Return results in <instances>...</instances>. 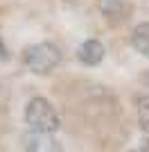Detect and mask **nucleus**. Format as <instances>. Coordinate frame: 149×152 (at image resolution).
<instances>
[{
    "instance_id": "nucleus-1",
    "label": "nucleus",
    "mask_w": 149,
    "mask_h": 152,
    "mask_svg": "<svg viewBox=\"0 0 149 152\" xmlns=\"http://www.w3.org/2000/svg\"><path fill=\"white\" fill-rule=\"evenodd\" d=\"M25 123L30 129L54 134L61 127V116L45 98H32L25 107Z\"/></svg>"
},
{
    "instance_id": "nucleus-2",
    "label": "nucleus",
    "mask_w": 149,
    "mask_h": 152,
    "mask_svg": "<svg viewBox=\"0 0 149 152\" xmlns=\"http://www.w3.org/2000/svg\"><path fill=\"white\" fill-rule=\"evenodd\" d=\"M61 61V52L52 43H34L23 50V66L32 75H50Z\"/></svg>"
},
{
    "instance_id": "nucleus-3",
    "label": "nucleus",
    "mask_w": 149,
    "mask_h": 152,
    "mask_svg": "<svg viewBox=\"0 0 149 152\" xmlns=\"http://www.w3.org/2000/svg\"><path fill=\"white\" fill-rule=\"evenodd\" d=\"M99 12L113 27H120L131 18L133 7L127 0H99Z\"/></svg>"
},
{
    "instance_id": "nucleus-4",
    "label": "nucleus",
    "mask_w": 149,
    "mask_h": 152,
    "mask_svg": "<svg viewBox=\"0 0 149 152\" xmlns=\"http://www.w3.org/2000/svg\"><path fill=\"white\" fill-rule=\"evenodd\" d=\"M23 148L27 152H56V150H61L59 141L52 139V134L36 132V129H32L30 134L23 136Z\"/></svg>"
},
{
    "instance_id": "nucleus-5",
    "label": "nucleus",
    "mask_w": 149,
    "mask_h": 152,
    "mask_svg": "<svg viewBox=\"0 0 149 152\" xmlns=\"http://www.w3.org/2000/svg\"><path fill=\"white\" fill-rule=\"evenodd\" d=\"M104 45L99 43L97 39H88L77 48V59H79L84 66H97L102 59H104Z\"/></svg>"
},
{
    "instance_id": "nucleus-6",
    "label": "nucleus",
    "mask_w": 149,
    "mask_h": 152,
    "mask_svg": "<svg viewBox=\"0 0 149 152\" xmlns=\"http://www.w3.org/2000/svg\"><path fill=\"white\" fill-rule=\"evenodd\" d=\"M131 45L133 50L140 52L142 57L149 59V23H138L131 32Z\"/></svg>"
},
{
    "instance_id": "nucleus-7",
    "label": "nucleus",
    "mask_w": 149,
    "mask_h": 152,
    "mask_svg": "<svg viewBox=\"0 0 149 152\" xmlns=\"http://www.w3.org/2000/svg\"><path fill=\"white\" fill-rule=\"evenodd\" d=\"M136 111H138V125L145 134H149V95H140L136 100Z\"/></svg>"
},
{
    "instance_id": "nucleus-8",
    "label": "nucleus",
    "mask_w": 149,
    "mask_h": 152,
    "mask_svg": "<svg viewBox=\"0 0 149 152\" xmlns=\"http://www.w3.org/2000/svg\"><path fill=\"white\" fill-rule=\"evenodd\" d=\"M0 59H9V52H7V45L2 43V39H0Z\"/></svg>"
},
{
    "instance_id": "nucleus-9",
    "label": "nucleus",
    "mask_w": 149,
    "mask_h": 152,
    "mask_svg": "<svg viewBox=\"0 0 149 152\" xmlns=\"http://www.w3.org/2000/svg\"><path fill=\"white\" fill-rule=\"evenodd\" d=\"M140 150H149V139L142 141V145H140Z\"/></svg>"
}]
</instances>
